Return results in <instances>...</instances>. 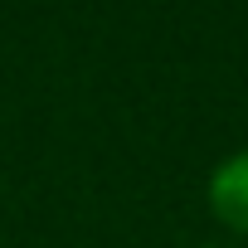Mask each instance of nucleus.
<instances>
[{
	"label": "nucleus",
	"instance_id": "1",
	"mask_svg": "<svg viewBox=\"0 0 248 248\" xmlns=\"http://www.w3.org/2000/svg\"><path fill=\"white\" fill-rule=\"evenodd\" d=\"M204 204H209V214H214L229 233L248 238V146H243V151H229V156L209 170V180H204Z\"/></svg>",
	"mask_w": 248,
	"mask_h": 248
},
{
	"label": "nucleus",
	"instance_id": "2",
	"mask_svg": "<svg viewBox=\"0 0 248 248\" xmlns=\"http://www.w3.org/2000/svg\"><path fill=\"white\" fill-rule=\"evenodd\" d=\"M195 248H224V243H195Z\"/></svg>",
	"mask_w": 248,
	"mask_h": 248
}]
</instances>
